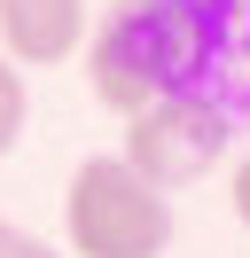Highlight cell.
<instances>
[{
  "mask_svg": "<svg viewBox=\"0 0 250 258\" xmlns=\"http://www.w3.org/2000/svg\"><path fill=\"white\" fill-rule=\"evenodd\" d=\"M8 258H62V250H55V242H39V235H16V250H8Z\"/></svg>",
  "mask_w": 250,
  "mask_h": 258,
  "instance_id": "cell-8",
  "label": "cell"
},
{
  "mask_svg": "<svg viewBox=\"0 0 250 258\" xmlns=\"http://www.w3.org/2000/svg\"><path fill=\"white\" fill-rule=\"evenodd\" d=\"M164 8H172V16H180V24H188V39H196L203 55H211V39H219V24L234 16V0H164Z\"/></svg>",
  "mask_w": 250,
  "mask_h": 258,
  "instance_id": "cell-6",
  "label": "cell"
},
{
  "mask_svg": "<svg viewBox=\"0 0 250 258\" xmlns=\"http://www.w3.org/2000/svg\"><path fill=\"white\" fill-rule=\"evenodd\" d=\"M196 63H203V47L188 39V24L172 16L164 0H117L86 32V86L117 117H141L164 94H188Z\"/></svg>",
  "mask_w": 250,
  "mask_h": 258,
  "instance_id": "cell-1",
  "label": "cell"
},
{
  "mask_svg": "<svg viewBox=\"0 0 250 258\" xmlns=\"http://www.w3.org/2000/svg\"><path fill=\"white\" fill-rule=\"evenodd\" d=\"M71 47H86V0H0V55L71 63Z\"/></svg>",
  "mask_w": 250,
  "mask_h": 258,
  "instance_id": "cell-4",
  "label": "cell"
},
{
  "mask_svg": "<svg viewBox=\"0 0 250 258\" xmlns=\"http://www.w3.org/2000/svg\"><path fill=\"white\" fill-rule=\"evenodd\" d=\"M62 235H71V258H164L172 196L156 180H141L117 149L86 157L62 188Z\"/></svg>",
  "mask_w": 250,
  "mask_h": 258,
  "instance_id": "cell-2",
  "label": "cell"
},
{
  "mask_svg": "<svg viewBox=\"0 0 250 258\" xmlns=\"http://www.w3.org/2000/svg\"><path fill=\"white\" fill-rule=\"evenodd\" d=\"M24 117H31V86H24V63L0 55V157L24 141Z\"/></svg>",
  "mask_w": 250,
  "mask_h": 258,
  "instance_id": "cell-5",
  "label": "cell"
},
{
  "mask_svg": "<svg viewBox=\"0 0 250 258\" xmlns=\"http://www.w3.org/2000/svg\"><path fill=\"white\" fill-rule=\"evenodd\" d=\"M227 149H234V125H227V110L219 102H203L196 86L188 94H164L156 110H141V117H125V149L117 157L133 164L141 180H156V188H196L203 172H219L227 164Z\"/></svg>",
  "mask_w": 250,
  "mask_h": 258,
  "instance_id": "cell-3",
  "label": "cell"
},
{
  "mask_svg": "<svg viewBox=\"0 0 250 258\" xmlns=\"http://www.w3.org/2000/svg\"><path fill=\"white\" fill-rule=\"evenodd\" d=\"M16 235H24V227H8V219H0V258H8V250H16Z\"/></svg>",
  "mask_w": 250,
  "mask_h": 258,
  "instance_id": "cell-9",
  "label": "cell"
},
{
  "mask_svg": "<svg viewBox=\"0 0 250 258\" xmlns=\"http://www.w3.org/2000/svg\"><path fill=\"white\" fill-rule=\"evenodd\" d=\"M227 211H234V227L250 235V157H234V172H227Z\"/></svg>",
  "mask_w": 250,
  "mask_h": 258,
  "instance_id": "cell-7",
  "label": "cell"
}]
</instances>
